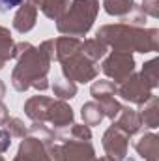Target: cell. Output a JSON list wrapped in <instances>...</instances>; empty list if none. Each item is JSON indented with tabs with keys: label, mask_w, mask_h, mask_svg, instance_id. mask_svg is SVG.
<instances>
[{
	"label": "cell",
	"mask_w": 159,
	"mask_h": 161,
	"mask_svg": "<svg viewBox=\"0 0 159 161\" xmlns=\"http://www.w3.org/2000/svg\"><path fill=\"white\" fill-rule=\"evenodd\" d=\"M23 0H0V11H9L13 8H17Z\"/></svg>",
	"instance_id": "6da1fadb"
}]
</instances>
